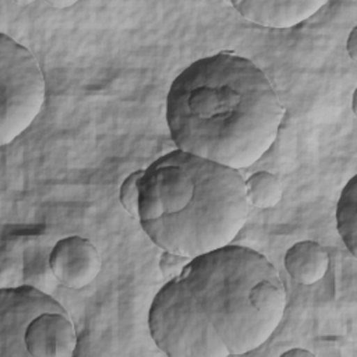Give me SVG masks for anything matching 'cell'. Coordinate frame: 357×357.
<instances>
[{"label":"cell","instance_id":"obj_14","mask_svg":"<svg viewBox=\"0 0 357 357\" xmlns=\"http://www.w3.org/2000/svg\"><path fill=\"white\" fill-rule=\"evenodd\" d=\"M283 357H286V356H290V357H296V356H307V357H311V356H314V353H311V351H308V350H305V349H290V350H287V351H284L283 354H282Z\"/></svg>","mask_w":357,"mask_h":357},{"label":"cell","instance_id":"obj_3","mask_svg":"<svg viewBox=\"0 0 357 357\" xmlns=\"http://www.w3.org/2000/svg\"><path fill=\"white\" fill-rule=\"evenodd\" d=\"M238 170L174 149L142 172L138 220L165 252L187 259L229 245L248 215Z\"/></svg>","mask_w":357,"mask_h":357},{"label":"cell","instance_id":"obj_1","mask_svg":"<svg viewBox=\"0 0 357 357\" xmlns=\"http://www.w3.org/2000/svg\"><path fill=\"white\" fill-rule=\"evenodd\" d=\"M286 289L273 264L244 245L190 259L153 297L148 326L172 357H227L262 346L279 326Z\"/></svg>","mask_w":357,"mask_h":357},{"label":"cell","instance_id":"obj_2","mask_svg":"<svg viewBox=\"0 0 357 357\" xmlns=\"http://www.w3.org/2000/svg\"><path fill=\"white\" fill-rule=\"evenodd\" d=\"M283 116L265 73L230 52L191 63L166 96V121L177 149L236 170L271 148Z\"/></svg>","mask_w":357,"mask_h":357},{"label":"cell","instance_id":"obj_8","mask_svg":"<svg viewBox=\"0 0 357 357\" xmlns=\"http://www.w3.org/2000/svg\"><path fill=\"white\" fill-rule=\"evenodd\" d=\"M322 0H241L231 6L245 20L268 28H290L314 15Z\"/></svg>","mask_w":357,"mask_h":357},{"label":"cell","instance_id":"obj_12","mask_svg":"<svg viewBox=\"0 0 357 357\" xmlns=\"http://www.w3.org/2000/svg\"><path fill=\"white\" fill-rule=\"evenodd\" d=\"M142 172L137 170L132 172L131 174H128L126 177V180L123 181L121 187H120V202L123 205V208L135 219H138V204H139V181L142 177Z\"/></svg>","mask_w":357,"mask_h":357},{"label":"cell","instance_id":"obj_5","mask_svg":"<svg viewBox=\"0 0 357 357\" xmlns=\"http://www.w3.org/2000/svg\"><path fill=\"white\" fill-rule=\"evenodd\" d=\"M45 77L36 57L22 45L0 35V141L7 145L22 134L45 102Z\"/></svg>","mask_w":357,"mask_h":357},{"label":"cell","instance_id":"obj_9","mask_svg":"<svg viewBox=\"0 0 357 357\" xmlns=\"http://www.w3.org/2000/svg\"><path fill=\"white\" fill-rule=\"evenodd\" d=\"M287 273L300 284H314L324 279L329 268V254L319 243L304 240L293 244L284 254Z\"/></svg>","mask_w":357,"mask_h":357},{"label":"cell","instance_id":"obj_15","mask_svg":"<svg viewBox=\"0 0 357 357\" xmlns=\"http://www.w3.org/2000/svg\"><path fill=\"white\" fill-rule=\"evenodd\" d=\"M50 4L54 6V7L61 8V7H70V6L75 4V1H50Z\"/></svg>","mask_w":357,"mask_h":357},{"label":"cell","instance_id":"obj_4","mask_svg":"<svg viewBox=\"0 0 357 357\" xmlns=\"http://www.w3.org/2000/svg\"><path fill=\"white\" fill-rule=\"evenodd\" d=\"M75 346L70 314L47 291L0 289V357H71Z\"/></svg>","mask_w":357,"mask_h":357},{"label":"cell","instance_id":"obj_13","mask_svg":"<svg viewBox=\"0 0 357 357\" xmlns=\"http://www.w3.org/2000/svg\"><path fill=\"white\" fill-rule=\"evenodd\" d=\"M347 52L353 60H356V28L351 29L350 36L347 39Z\"/></svg>","mask_w":357,"mask_h":357},{"label":"cell","instance_id":"obj_11","mask_svg":"<svg viewBox=\"0 0 357 357\" xmlns=\"http://www.w3.org/2000/svg\"><path fill=\"white\" fill-rule=\"evenodd\" d=\"M245 194L248 204L266 209L280 202L283 195V185L275 174L261 170L247 178Z\"/></svg>","mask_w":357,"mask_h":357},{"label":"cell","instance_id":"obj_6","mask_svg":"<svg viewBox=\"0 0 357 357\" xmlns=\"http://www.w3.org/2000/svg\"><path fill=\"white\" fill-rule=\"evenodd\" d=\"M54 238L42 233L4 234L0 247V289L33 286L47 291L57 283L50 254Z\"/></svg>","mask_w":357,"mask_h":357},{"label":"cell","instance_id":"obj_10","mask_svg":"<svg viewBox=\"0 0 357 357\" xmlns=\"http://www.w3.org/2000/svg\"><path fill=\"white\" fill-rule=\"evenodd\" d=\"M356 216H357V176H353L342 190V194L336 205L337 231L353 257H356V252H357Z\"/></svg>","mask_w":357,"mask_h":357},{"label":"cell","instance_id":"obj_7","mask_svg":"<svg viewBox=\"0 0 357 357\" xmlns=\"http://www.w3.org/2000/svg\"><path fill=\"white\" fill-rule=\"evenodd\" d=\"M50 268L57 283L78 290L96 279L102 259L92 241L81 236H68L54 243Z\"/></svg>","mask_w":357,"mask_h":357}]
</instances>
